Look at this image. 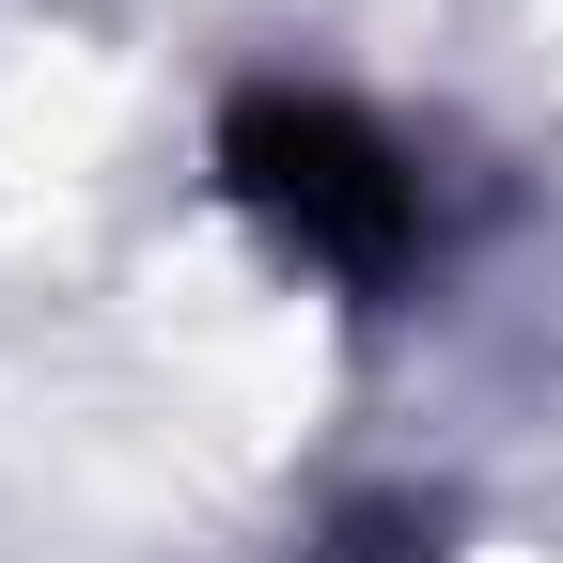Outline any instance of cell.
<instances>
[{
	"label": "cell",
	"mask_w": 563,
	"mask_h": 563,
	"mask_svg": "<svg viewBox=\"0 0 563 563\" xmlns=\"http://www.w3.org/2000/svg\"><path fill=\"white\" fill-rule=\"evenodd\" d=\"M220 157H235V188L266 203V220L298 235L313 266H344V282L407 266V235H422V188H407V157H391V141L344 110V95H235Z\"/></svg>",
	"instance_id": "1"
}]
</instances>
